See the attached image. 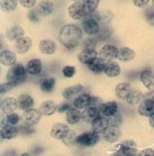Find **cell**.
<instances>
[{"instance_id": "6da1fadb", "label": "cell", "mask_w": 154, "mask_h": 156, "mask_svg": "<svg viewBox=\"0 0 154 156\" xmlns=\"http://www.w3.org/2000/svg\"><path fill=\"white\" fill-rule=\"evenodd\" d=\"M83 34L79 27L74 24L64 25L59 34V41L68 50H73L77 48L81 39Z\"/></svg>"}, {"instance_id": "7a4b0ae2", "label": "cell", "mask_w": 154, "mask_h": 156, "mask_svg": "<svg viewBox=\"0 0 154 156\" xmlns=\"http://www.w3.org/2000/svg\"><path fill=\"white\" fill-rule=\"evenodd\" d=\"M26 72V69L22 64H16L8 70L6 74V80L14 82L17 87L25 81Z\"/></svg>"}, {"instance_id": "3957f363", "label": "cell", "mask_w": 154, "mask_h": 156, "mask_svg": "<svg viewBox=\"0 0 154 156\" xmlns=\"http://www.w3.org/2000/svg\"><path fill=\"white\" fill-rule=\"evenodd\" d=\"M42 115L43 114L41 113L40 109H35L33 108L30 109H27L23 113L22 116H21L22 124L33 126L40 122Z\"/></svg>"}, {"instance_id": "277c9868", "label": "cell", "mask_w": 154, "mask_h": 156, "mask_svg": "<svg viewBox=\"0 0 154 156\" xmlns=\"http://www.w3.org/2000/svg\"><path fill=\"white\" fill-rule=\"evenodd\" d=\"M99 140V135L95 131H90V132H86L78 136L77 139V144L84 146V147H91L94 146L97 144Z\"/></svg>"}, {"instance_id": "5b68a950", "label": "cell", "mask_w": 154, "mask_h": 156, "mask_svg": "<svg viewBox=\"0 0 154 156\" xmlns=\"http://www.w3.org/2000/svg\"><path fill=\"white\" fill-rule=\"evenodd\" d=\"M115 148L118 154H123V155L132 156L135 155L137 153V145L132 140L123 142L122 144H117Z\"/></svg>"}, {"instance_id": "8992f818", "label": "cell", "mask_w": 154, "mask_h": 156, "mask_svg": "<svg viewBox=\"0 0 154 156\" xmlns=\"http://www.w3.org/2000/svg\"><path fill=\"white\" fill-rule=\"evenodd\" d=\"M68 15L74 20H80L87 15V10L83 3H74L68 7Z\"/></svg>"}, {"instance_id": "52a82bcc", "label": "cell", "mask_w": 154, "mask_h": 156, "mask_svg": "<svg viewBox=\"0 0 154 156\" xmlns=\"http://www.w3.org/2000/svg\"><path fill=\"white\" fill-rule=\"evenodd\" d=\"M122 135V132L117 126L110 125L104 132H103V137L104 139L108 143H115L119 140V138Z\"/></svg>"}, {"instance_id": "ba28073f", "label": "cell", "mask_w": 154, "mask_h": 156, "mask_svg": "<svg viewBox=\"0 0 154 156\" xmlns=\"http://www.w3.org/2000/svg\"><path fill=\"white\" fill-rule=\"evenodd\" d=\"M98 54H99V57H101L102 59H104L105 61H107L108 62L117 58L118 48L114 45H105L100 49Z\"/></svg>"}, {"instance_id": "9c48e42d", "label": "cell", "mask_w": 154, "mask_h": 156, "mask_svg": "<svg viewBox=\"0 0 154 156\" xmlns=\"http://www.w3.org/2000/svg\"><path fill=\"white\" fill-rule=\"evenodd\" d=\"M70 129L67 125L62 123H58L55 124L51 129V136L57 140H62L66 137Z\"/></svg>"}, {"instance_id": "30bf717a", "label": "cell", "mask_w": 154, "mask_h": 156, "mask_svg": "<svg viewBox=\"0 0 154 156\" xmlns=\"http://www.w3.org/2000/svg\"><path fill=\"white\" fill-rule=\"evenodd\" d=\"M18 108V102L16 98H4L1 103H0V108L1 111L3 112L5 115L14 113L16 110V108Z\"/></svg>"}, {"instance_id": "8fae6325", "label": "cell", "mask_w": 154, "mask_h": 156, "mask_svg": "<svg viewBox=\"0 0 154 156\" xmlns=\"http://www.w3.org/2000/svg\"><path fill=\"white\" fill-rule=\"evenodd\" d=\"M110 126V121L109 118L105 116V115H99L92 124H91V129L97 134H100L103 132Z\"/></svg>"}, {"instance_id": "7c38bea8", "label": "cell", "mask_w": 154, "mask_h": 156, "mask_svg": "<svg viewBox=\"0 0 154 156\" xmlns=\"http://www.w3.org/2000/svg\"><path fill=\"white\" fill-rule=\"evenodd\" d=\"M96 57H97V52L96 50H94L92 48H85L78 55L79 61L83 64H89Z\"/></svg>"}, {"instance_id": "4fadbf2b", "label": "cell", "mask_w": 154, "mask_h": 156, "mask_svg": "<svg viewBox=\"0 0 154 156\" xmlns=\"http://www.w3.org/2000/svg\"><path fill=\"white\" fill-rule=\"evenodd\" d=\"M19 127H16L13 125H6V126H1L0 135L2 139L11 140L16 138L19 134Z\"/></svg>"}, {"instance_id": "5bb4252c", "label": "cell", "mask_w": 154, "mask_h": 156, "mask_svg": "<svg viewBox=\"0 0 154 156\" xmlns=\"http://www.w3.org/2000/svg\"><path fill=\"white\" fill-rule=\"evenodd\" d=\"M83 28H84V31L89 35L96 34L100 31V26H99L98 21L93 18H89V17H85L84 22H83Z\"/></svg>"}, {"instance_id": "9a60e30c", "label": "cell", "mask_w": 154, "mask_h": 156, "mask_svg": "<svg viewBox=\"0 0 154 156\" xmlns=\"http://www.w3.org/2000/svg\"><path fill=\"white\" fill-rule=\"evenodd\" d=\"M138 112L142 116H151L154 113V102L151 99L144 98L139 106Z\"/></svg>"}, {"instance_id": "2e32d148", "label": "cell", "mask_w": 154, "mask_h": 156, "mask_svg": "<svg viewBox=\"0 0 154 156\" xmlns=\"http://www.w3.org/2000/svg\"><path fill=\"white\" fill-rule=\"evenodd\" d=\"M99 111H100L101 115L109 117L111 115H114L117 111H119L118 104L115 101H109V102L103 103L99 108Z\"/></svg>"}, {"instance_id": "e0dca14e", "label": "cell", "mask_w": 154, "mask_h": 156, "mask_svg": "<svg viewBox=\"0 0 154 156\" xmlns=\"http://www.w3.org/2000/svg\"><path fill=\"white\" fill-rule=\"evenodd\" d=\"M140 80L145 88L151 90H154V72L151 69L143 70L140 75Z\"/></svg>"}, {"instance_id": "ac0fdd59", "label": "cell", "mask_w": 154, "mask_h": 156, "mask_svg": "<svg viewBox=\"0 0 154 156\" xmlns=\"http://www.w3.org/2000/svg\"><path fill=\"white\" fill-rule=\"evenodd\" d=\"M0 62L5 66H14L16 62V54L12 51H2L0 53Z\"/></svg>"}, {"instance_id": "d6986e66", "label": "cell", "mask_w": 154, "mask_h": 156, "mask_svg": "<svg viewBox=\"0 0 154 156\" xmlns=\"http://www.w3.org/2000/svg\"><path fill=\"white\" fill-rule=\"evenodd\" d=\"M37 12L39 13L40 16H49L51 15L53 10H54V5L51 1L50 0H42L36 7Z\"/></svg>"}, {"instance_id": "ffe728a7", "label": "cell", "mask_w": 154, "mask_h": 156, "mask_svg": "<svg viewBox=\"0 0 154 156\" xmlns=\"http://www.w3.org/2000/svg\"><path fill=\"white\" fill-rule=\"evenodd\" d=\"M32 44H33V42H32L31 38L22 37V38L18 39L17 41H16L15 47H16V50L17 52L23 54L30 50V48L32 47Z\"/></svg>"}, {"instance_id": "44dd1931", "label": "cell", "mask_w": 154, "mask_h": 156, "mask_svg": "<svg viewBox=\"0 0 154 156\" xmlns=\"http://www.w3.org/2000/svg\"><path fill=\"white\" fill-rule=\"evenodd\" d=\"M135 58V51L128 47H121L118 49L117 59L124 62H131Z\"/></svg>"}, {"instance_id": "7402d4cb", "label": "cell", "mask_w": 154, "mask_h": 156, "mask_svg": "<svg viewBox=\"0 0 154 156\" xmlns=\"http://www.w3.org/2000/svg\"><path fill=\"white\" fill-rule=\"evenodd\" d=\"M26 71L30 75H38L43 69V63L40 59H32L26 64Z\"/></svg>"}, {"instance_id": "603a6c76", "label": "cell", "mask_w": 154, "mask_h": 156, "mask_svg": "<svg viewBox=\"0 0 154 156\" xmlns=\"http://www.w3.org/2000/svg\"><path fill=\"white\" fill-rule=\"evenodd\" d=\"M100 115L98 108H87L82 113V120L88 124H92Z\"/></svg>"}, {"instance_id": "cb8c5ba5", "label": "cell", "mask_w": 154, "mask_h": 156, "mask_svg": "<svg viewBox=\"0 0 154 156\" xmlns=\"http://www.w3.org/2000/svg\"><path fill=\"white\" fill-rule=\"evenodd\" d=\"M40 51L46 55H51L56 51V44L50 39H44L42 40L39 44Z\"/></svg>"}, {"instance_id": "d4e9b609", "label": "cell", "mask_w": 154, "mask_h": 156, "mask_svg": "<svg viewBox=\"0 0 154 156\" xmlns=\"http://www.w3.org/2000/svg\"><path fill=\"white\" fill-rule=\"evenodd\" d=\"M67 122L69 125L78 124L82 119V113H80L79 109L77 108H71L66 112Z\"/></svg>"}, {"instance_id": "484cf974", "label": "cell", "mask_w": 154, "mask_h": 156, "mask_svg": "<svg viewBox=\"0 0 154 156\" xmlns=\"http://www.w3.org/2000/svg\"><path fill=\"white\" fill-rule=\"evenodd\" d=\"M83 86L82 85H75V86H71L68 87L63 90L62 92V97L68 99V100H71L73 98H75L76 97H78L79 95V93L83 90Z\"/></svg>"}, {"instance_id": "4316f807", "label": "cell", "mask_w": 154, "mask_h": 156, "mask_svg": "<svg viewBox=\"0 0 154 156\" xmlns=\"http://www.w3.org/2000/svg\"><path fill=\"white\" fill-rule=\"evenodd\" d=\"M23 35H24V31L20 26L11 27L5 33L6 39H8L9 41H17L18 39L23 37Z\"/></svg>"}, {"instance_id": "83f0119b", "label": "cell", "mask_w": 154, "mask_h": 156, "mask_svg": "<svg viewBox=\"0 0 154 156\" xmlns=\"http://www.w3.org/2000/svg\"><path fill=\"white\" fill-rule=\"evenodd\" d=\"M17 102H18V108L20 109L23 110V111L32 108L33 104H34L33 98L31 96L27 95V94L20 95L18 99H17Z\"/></svg>"}, {"instance_id": "f1b7e54d", "label": "cell", "mask_w": 154, "mask_h": 156, "mask_svg": "<svg viewBox=\"0 0 154 156\" xmlns=\"http://www.w3.org/2000/svg\"><path fill=\"white\" fill-rule=\"evenodd\" d=\"M107 62L105 61L104 59H102L101 57H96L92 62H90L88 64V69L95 72V73H101L102 71L105 70V68L107 65Z\"/></svg>"}, {"instance_id": "f546056e", "label": "cell", "mask_w": 154, "mask_h": 156, "mask_svg": "<svg viewBox=\"0 0 154 156\" xmlns=\"http://www.w3.org/2000/svg\"><path fill=\"white\" fill-rule=\"evenodd\" d=\"M40 111L43 114V115H52L55 112L58 110V107L57 105L51 100H47L44 101V103L40 106Z\"/></svg>"}, {"instance_id": "4dcf8cb0", "label": "cell", "mask_w": 154, "mask_h": 156, "mask_svg": "<svg viewBox=\"0 0 154 156\" xmlns=\"http://www.w3.org/2000/svg\"><path fill=\"white\" fill-rule=\"evenodd\" d=\"M91 97L88 94L79 95L73 101V106L79 109H85L87 108L90 103Z\"/></svg>"}, {"instance_id": "1f68e13d", "label": "cell", "mask_w": 154, "mask_h": 156, "mask_svg": "<svg viewBox=\"0 0 154 156\" xmlns=\"http://www.w3.org/2000/svg\"><path fill=\"white\" fill-rule=\"evenodd\" d=\"M104 72L106 73L107 76L110 78H115L120 75L121 73V68L118 63L114 62H108L106 65Z\"/></svg>"}, {"instance_id": "d6a6232c", "label": "cell", "mask_w": 154, "mask_h": 156, "mask_svg": "<svg viewBox=\"0 0 154 156\" xmlns=\"http://www.w3.org/2000/svg\"><path fill=\"white\" fill-rule=\"evenodd\" d=\"M144 99V95L139 91V90H131V92L129 93V95L127 96L126 98V102L129 104V105H137L139 103H141L142 100Z\"/></svg>"}, {"instance_id": "836d02e7", "label": "cell", "mask_w": 154, "mask_h": 156, "mask_svg": "<svg viewBox=\"0 0 154 156\" xmlns=\"http://www.w3.org/2000/svg\"><path fill=\"white\" fill-rule=\"evenodd\" d=\"M131 90H132V89H131L130 84L124 83V82L118 84L114 89L115 95L121 99H126V98L129 95V93L131 92Z\"/></svg>"}, {"instance_id": "e575fe53", "label": "cell", "mask_w": 154, "mask_h": 156, "mask_svg": "<svg viewBox=\"0 0 154 156\" xmlns=\"http://www.w3.org/2000/svg\"><path fill=\"white\" fill-rule=\"evenodd\" d=\"M19 0H0V7L1 9L5 12H13L18 5Z\"/></svg>"}, {"instance_id": "d590c367", "label": "cell", "mask_w": 154, "mask_h": 156, "mask_svg": "<svg viewBox=\"0 0 154 156\" xmlns=\"http://www.w3.org/2000/svg\"><path fill=\"white\" fill-rule=\"evenodd\" d=\"M20 120H21V117L14 112V113L6 115V116L5 118H3V120L1 122V126H6V125L16 126Z\"/></svg>"}, {"instance_id": "8d00e7d4", "label": "cell", "mask_w": 154, "mask_h": 156, "mask_svg": "<svg viewBox=\"0 0 154 156\" xmlns=\"http://www.w3.org/2000/svg\"><path fill=\"white\" fill-rule=\"evenodd\" d=\"M56 80L54 78H48L45 79L41 83V89L44 92H51L55 87Z\"/></svg>"}, {"instance_id": "74e56055", "label": "cell", "mask_w": 154, "mask_h": 156, "mask_svg": "<svg viewBox=\"0 0 154 156\" xmlns=\"http://www.w3.org/2000/svg\"><path fill=\"white\" fill-rule=\"evenodd\" d=\"M77 139H78V136L76 133L74 131H69L68 134H67V136L62 139V142L66 144L67 146H72L74 145L75 144H77Z\"/></svg>"}, {"instance_id": "f35d334b", "label": "cell", "mask_w": 154, "mask_h": 156, "mask_svg": "<svg viewBox=\"0 0 154 156\" xmlns=\"http://www.w3.org/2000/svg\"><path fill=\"white\" fill-rule=\"evenodd\" d=\"M83 5L88 12H92L96 9L99 4V0H83Z\"/></svg>"}, {"instance_id": "ab89813d", "label": "cell", "mask_w": 154, "mask_h": 156, "mask_svg": "<svg viewBox=\"0 0 154 156\" xmlns=\"http://www.w3.org/2000/svg\"><path fill=\"white\" fill-rule=\"evenodd\" d=\"M109 118V121H110V125H114V126H119L123 121V118H122V115L120 114V112L117 111L114 115H111L108 117Z\"/></svg>"}, {"instance_id": "60d3db41", "label": "cell", "mask_w": 154, "mask_h": 156, "mask_svg": "<svg viewBox=\"0 0 154 156\" xmlns=\"http://www.w3.org/2000/svg\"><path fill=\"white\" fill-rule=\"evenodd\" d=\"M145 17H146V20L147 22L149 23L151 25L154 26V7L151 6V7H148L146 10H145Z\"/></svg>"}, {"instance_id": "b9f144b4", "label": "cell", "mask_w": 154, "mask_h": 156, "mask_svg": "<svg viewBox=\"0 0 154 156\" xmlns=\"http://www.w3.org/2000/svg\"><path fill=\"white\" fill-rule=\"evenodd\" d=\"M19 132L20 134L23 135H29V134H33L35 132L34 128L33 127V126H27V125H23L21 126H19Z\"/></svg>"}, {"instance_id": "7bdbcfd3", "label": "cell", "mask_w": 154, "mask_h": 156, "mask_svg": "<svg viewBox=\"0 0 154 156\" xmlns=\"http://www.w3.org/2000/svg\"><path fill=\"white\" fill-rule=\"evenodd\" d=\"M103 102L102 99L98 97H91L90 99V103L88 105V108H100V107L102 106Z\"/></svg>"}, {"instance_id": "ee69618b", "label": "cell", "mask_w": 154, "mask_h": 156, "mask_svg": "<svg viewBox=\"0 0 154 156\" xmlns=\"http://www.w3.org/2000/svg\"><path fill=\"white\" fill-rule=\"evenodd\" d=\"M15 87H16V85L14 82H11V81H7L5 83H3V84H1V87H0V93H1V95H3L5 92L10 91Z\"/></svg>"}, {"instance_id": "f6af8a7d", "label": "cell", "mask_w": 154, "mask_h": 156, "mask_svg": "<svg viewBox=\"0 0 154 156\" xmlns=\"http://www.w3.org/2000/svg\"><path fill=\"white\" fill-rule=\"evenodd\" d=\"M62 73L66 78H72L76 73V68L74 66H65L62 69Z\"/></svg>"}, {"instance_id": "bcb514c9", "label": "cell", "mask_w": 154, "mask_h": 156, "mask_svg": "<svg viewBox=\"0 0 154 156\" xmlns=\"http://www.w3.org/2000/svg\"><path fill=\"white\" fill-rule=\"evenodd\" d=\"M19 3L24 8L29 9V8H33L35 5L36 0H19Z\"/></svg>"}, {"instance_id": "7dc6e473", "label": "cell", "mask_w": 154, "mask_h": 156, "mask_svg": "<svg viewBox=\"0 0 154 156\" xmlns=\"http://www.w3.org/2000/svg\"><path fill=\"white\" fill-rule=\"evenodd\" d=\"M39 13L37 12V10H30L28 12V18L29 20L33 21V22H38L39 19Z\"/></svg>"}, {"instance_id": "c3c4849f", "label": "cell", "mask_w": 154, "mask_h": 156, "mask_svg": "<svg viewBox=\"0 0 154 156\" xmlns=\"http://www.w3.org/2000/svg\"><path fill=\"white\" fill-rule=\"evenodd\" d=\"M149 2H150V0H132L133 5L136 7H139V8L145 7L149 4Z\"/></svg>"}, {"instance_id": "681fc988", "label": "cell", "mask_w": 154, "mask_h": 156, "mask_svg": "<svg viewBox=\"0 0 154 156\" xmlns=\"http://www.w3.org/2000/svg\"><path fill=\"white\" fill-rule=\"evenodd\" d=\"M72 107L68 104V103H62L61 106L58 107V112L60 113H64V112H67L68 109H70Z\"/></svg>"}, {"instance_id": "f907efd6", "label": "cell", "mask_w": 154, "mask_h": 156, "mask_svg": "<svg viewBox=\"0 0 154 156\" xmlns=\"http://www.w3.org/2000/svg\"><path fill=\"white\" fill-rule=\"evenodd\" d=\"M140 156H154V151L152 149H144L140 154Z\"/></svg>"}, {"instance_id": "816d5d0a", "label": "cell", "mask_w": 154, "mask_h": 156, "mask_svg": "<svg viewBox=\"0 0 154 156\" xmlns=\"http://www.w3.org/2000/svg\"><path fill=\"white\" fill-rule=\"evenodd\" d=\"M149 123H150V125H151V126L154 128V113L150 116V118H149Z\"/></svg>"}, {"instance_id": "f5cc1de1", "label": "cell", "mask_w": 154, "mask_h": 156, "mask_svg": "<svg viewBox=\"0 0 154 156\" xmlns=\"http://www.w3.org/2000/svg\"><path fill=\"white\" fill-rule=\"evenodd\" d=\"M152 6L154 7V0H152Z\"/></svg>"}]
</instances>
